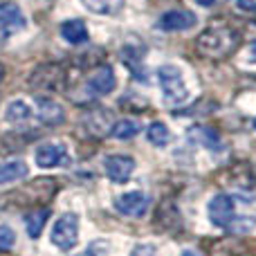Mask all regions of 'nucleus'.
<instances>
[{"instance_id":"obj_1","label":"nucleus","mask_w":256,"mask_h":256,"mask_svg":"<svg viewBox=\"0 0 256 256\" xmlns=\"http://www.w3.org/2000/svg\"><path fill=\"white\" fill-rule=\"evenodd\" d=\"M196 48L207 58H225L238 48V34L227 25H214L204 30L196 40Z\"/></svg>"},{"instance_id":"obj_2","label":"nucleus","mask_w":256,"mask_h":256,"mask_svg":"<svg viewBox=\"0 0 256 256\" xmlns=\"http://www.w3.org/2000/svg\"><path fill=\"white\" fill-rule=\"evenodd\" d=\"M160 88H162L164 102L168 106H182L189 102V90L184 84V74L178 66H162L158 70Z\"/></svg>"},{"instance_id":"obj_3","label":"nucleus","mask_w":256,"mask_h":256,"mask_svg":"<svg viewBox=\"0 0 256 256\" xmlns=\"http://www.w3.org/2000/svg\"><path fill=\"white\" fill-rule=\"evenodd\" d=\"M27 86H30L34 92H45V94L58 92V90H63V86H66V70H63V66H58V63H43V66H38L32 72Z\"/></svg>"},{"instance_id":"obj_4","label":"nucleus","mask_w":256,"mask_h":256,"mask_svg":"<svg viewBox=\"0 0 256 256\" xmlns=\"http://www.w3.org/2000/svg\"><path fill=\"white\" fill-rule=\"evenodd\" d=\"M79 240V216L76 214H63L52 227V243L58 250L68 252V250L76 248Z\"/></svg>"},{"instance_id":"obj_5","label":"nucleus","mask_w":256,"mask_h":256,"mask_svg":"<svg viewBox=\"0 0 256 256\" xmlns=\"http://www.w3.org/2000/svg\"><path fill=\"white\" fill-rule=\"evenodd\" d=\"M27 27V18L20 12V7L14 2H2L0 4V40L9 38V36L18 34Z\"/></svg>"},{"instance_id":"obj_6","label":"nucleus","mask_w":256,"mask_h":256,"mask_svg":"<svg viewBox=\"0 0 256 256\" xmlns=\"http://www.w3.org/2000/svg\"><path fill=\"white\" fill-rule=\"evenodd\" d=\"M196 22H198V18L189 9H171V12L160 16L158 27L162 32H184V30H191Z\"/></svg>"},{"instance_id":"obj_7","label":"nucleus","mask_w":256,"mask_h":256,"mask_svg":"<svg viewBox=\"0 0 256 256\" xmlns=\"http://www.w3.org/2000/svg\"><path fill=\"white\" fill-rule=\"evenodd\" d=\"M209 220L216 227H230L234 222V200L227 194H218L209 202Z\"/></svg>"},{"instance_id":"obj_8","label":"nucleus","mask_w":256,"mask_h":256,"mask_svg":"<svg viewBox=\"0 0 256 256\" xmlns=\"http://www.w3.org/2000/svg\"><path fill=\"white\" fill-rule=\"evenodd\" d=\"M36 164L40 168L66 166V164H70V155H68L66 146L61 144H43L36 148Z\"/></svg>"},{"instance_id":"obj_9","label":"nucleus","mask_w":256,"mask_h":256,"mask_svg":"<svg viewBox=\"0 0 256 256\" xmlns=\"http://www.w3.org/2000/svg\"><path fill=\"white\" fill-rule=\"evenodd\" d=\"M148 196L142 194V191H126L115 200V207L124 216H142L148 209Z\"/></svg>"},{"instance_id":"obj_10","label":"nucleus","mask_w":256,"mask_h":256,"mask_svg":"<svg viewBox=\"0 0 256 256\" xmlns=\"http://www.w3.org/2000/svg\"><path fill=\"white\" fill-rule=\"evenodd\" d=\"M104 166H106V173L112 182H128L135 171V160L128 155H110Z\"/></svg>"},{"instance_id":"obj_11","label":"nucleus","mask_w":256,"mask_h":256,"mask_svg":"<svg viewBox=\"0 0 256 256\" xmlns=\"http://www.w3.org/2000/svg\"><path fill=\"white\" fill-rule=\"evenodd\" d=\"M117 86L115 72L110 66H102L92 72V76L88 79V88L92 94H110Z\"/></svg>"},{"instance_id":"obj_12","label":"nucleus","mask_w":256,"mask_h":256,"mask_svg":"<svg viewBox=\"0 0 256 256\" xmlns=\"http://www.w3.org/2000/svg\"><path fill=\"white\" fill-rule=\"evenodd\" d=\"M36 110H38L40 122H45V124H50V126H56V124H61V122L66 120L63 108L58 106L56 102L48 99V97H38V99H36Z\"/></svg>"},{"instance_id":"obj_13","label":"nucleus","mask_w":256,"mask_h":256,"mask_svg":"<svg viewBox=\"0 0 256 256\" xmlns=\"http://www.w3.org/2000/svg\"><path fill=\"white\" fill-rule=\"evenodd\" d=\"M61 36L70 45H84L86 40H88V27H86L84 20L72 18V20L61 22Z\"/></svg>"},{"instance_id":"obj_14","label":"nucleus","mask_w":256,"mask_h":256,"mask_svg":"<svg viewBox=\"0 0 256 256\" xmlns=\"http://www.w3.org/2000/svg\"><path fill=\"white\" fill-rule=\"evenodd\" d=\"M50 218V209L48 207H36V209H30L25 214V225H27V234L32 238H38L40 232H43L45 222Z\"/></svg>"},{"instance_id":"obj_15","label":"nucleus","mask_w":256,"mask_h":256,"mask_svg":"<svg viewBox=\"0 0 256 256\" xmlns=\"http://www.w3.org/2000/svg\"><path fill=\"white\" fill-rule=\"evenodd\" d=\"M30 173L25 162L20 160H12V162H0V184H9V182L22 180Z\"/></svg>"},{"instance_id":"obj_16","label":"nucleus","mask_w":256,"mask_h":256,"mask_svg":"<svg viewBox=\"0 0 256 256\" xmlns=\"http://www.w3.org/2000/svg\"><path fill=\"white\" fill-rule=\"evenodd\" d=\"M32 115H34L32 106L25 102H20V99L12 102L7 108H4V120H7L9 124H25V122L32 120Z\"/></svg>"},{"instance_id":"obj_17","label":"nucleus","mask_w":256,"mask_h":256,"mask_svg":"<svg viewBox=\"0 0 256 256\" xmlns=\"http://www.w3.org/2000/svg\"><path fill=\"white\" fill-rule=\"evenodd\" d=\"M81 2L92 14H99V16H112L124 7V0H81Z\"/></svg>"},{"instance_id":"obj_18","label":"nucleus","mask_w":256,"mask_h":256,"mask_svg":"<svg viewBox=\"0 0 256 256\" xmlns=\"http://www.w3.org/2000/svg\"><path fill=\"white\" fill-rule=\"evenodd\" d=\"M142 130V124L135 120H122V122H115L110 128V135L115 137V140H130V137H135L137 132Z\"/></svg>"},{"instance_id":"obj_19","label":"nucleus","mask_w":256,"mask_h":256,"mask_svg":"<svg viewBox=\"0 0 256 256\" xmlns=\"http://www.w3.org/2000/svg\"><path fill=\"white\" fill-rule=\"evenodd\" d=\"M191 135H194L202 146H207V148H218V146H220V135H218L214 128L196 126L194 130H191Z\"/></svg>"},{"instance_id":"obj_20","label":"nucleus","mask_w":256,"mask_h":256,"mask_svg":"<svg viewBox=\"0 0 256 256\" xmlns=\"http://www.w3.org/2000/svg\"><path fill=\"white\" fill-rule=\"evenodd\" d=\"M148 142L153 146H166L168 140H171V132H168L166 124H162V122H153V124L148 126Z\"/></svg>"},{"instance_id":"obj_21","label":"nucleus","mask_w":256,"mask_h":256,"mask_svg":"<svg viewBox=\"0 0 256 256\" xmlns=\"http://www.w3.org/2000/svg\"><path fill=\"white\" fill-rule=\"evenodd\" d=\"M16 243V234H14L12 227L7 225H0V254L2 252H9Z\"/></svg>"},{"instance_id":"obj_22","label":"nucleus","mask_w":256,"mask_h":256,"mask_svg":"<svg viewBox=\"0 0 256 256\" xmlns=\"http://www.w3.org/2000/svg\"><path fill=\"white\" fill-rule=\"evenodd\" d=\"M130 256H158V252H155V248H150V245H137L130 252Z\"/></svg>"},{"instance_id":"obj_23","label":"nucleus","mask_w":256,"mask_h":256,"mask_svg":"<svg viewBox=\"0 0 256 256\" xmlns=\"http://www.w3.org/2000/svg\"><path fill=\"white\" fill-rule=\"evenodd\" d=\"M240 12H256V0H236Z\"/></svg>"},{"instance_id":"obj_24","label":"nucleus","mask_w":256,"mask_h":256,"mask_svg":"<svg viewBox=\"0 0 256 256\" xmlns=\"http://www.w3.org/2000/svg\"><path fill=\"white\" fill-rule=\"evenodd\" d=\"M250 61L256 63V40H254L252 45H250Z\"/></svg>"},{"instance_id":"obj_25","label":"nucleus","mask_w":256,"mask_h":256,"mask_svg":"<svg viewBox=\"0 0 256 256\" xmlns=\"http://www.w3.org/2000/svg\"><path fill=\"white\" fill-rule=\"evenodd\" d=\"M196 2H198V4H202V7H209V4H214V2H216V0H196Z\"/></svg>"},{"instance_id":"obj_26","label":"nucleus","mask_w":256,"mask_h":256,"mask_svg":"<svg viewBox=\"0 0 256 256\" xmlns=\"http://www.w3.org/2000/svg\"><path fill=\"white\" fill-rule=\"evenodd\" d=\"M2 79H4V68L0 66V84H2Z\"/></svg>"},{"instance_id":"obj_27","label":"nucleus","mask_w":256,"mask_h":256,"mask_svg":"<svg viewBox=\"0 0 256 256\" xmlns=\"http://www.w3.org/2000/svg\"><path fill=\"white\" fill-rule=\"evenodd\" d=\"M182 256H198V254H196V252H184Z\"/></svg>"},{"instance_id":"obj_28","label":"nucleus","mask_w":256,"mask_h":256,"mask_svg":"<svg viewBox=\"0 0 256 256\" xmlns=\"http://www.w3.org/2000/svg\"><path fill=\"white\" fill-rule=\"evenodd\" d=\"M79 256H94L92 252H84V254H79Z\"/></svg>"}]
</instances>
